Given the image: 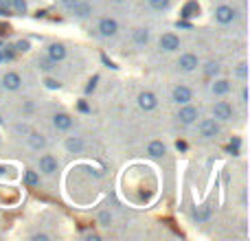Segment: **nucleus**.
<instances>
[{
    "label": "nucleus",
    "instance_id": "7",
    "mask_svg": "<svg viewBox=\"0 0 250 241\" xmlns=\"http://www.w3.org/2000/svg\"><path fill=\"white\" fill-rule=\"evenodd\" d=\"M215 18H217V22H222V24H229V22L235 20V9L229 7V4H222V7H217Z\"/></svg>",
    "mask_w": 250,
    "mask_h": 241
},
{
    "label": "nucleus",
    "instance_id": "22",
    "mask_svg": "<svg viewBox=\"0 0 250 241\" xmlns=\"http://www.w3.org/2000/svg\"><path fill=\"white\" fill-rule=\"evenodd\" d=\"M151 9H156V11H165V9L169 7V0H149Z\"/></svg>",
    "mask_w": 250,
    "mask_h": 241
},
{
    "label": "nucleus",
    "instance_id": "11",
    "mask_svg": "<svg viewBox=\"0 0 250 241\" xmlns=\"http://www.w3.org/2000/svg\"><path fill=\"white\" fill-rule=\"evenodd\" d=\"M20 83H22V79H20V75L18 73H7L2 77V86L7 88V90H18Z\"/></svg>",
    "mask_w": 250,
    "mask_h": 241
},
{
    "label": "nucleus",
    "instance_id": "8",
    "mask_svg": "<svg viewBox=\"0 0 250 241\" xmlns=\"http://www.w3.org/2000/svg\"><path fill=\"white\" fill-rule=\"evenodd\" d=\"M40 171L46 173V176H53V173L57 171V160L48 154L42 156V158H40Z\"/></svg>",
    "mask_w": 250,
    "mask_h": 241
},
{
    "label": "nucleus",
    "instance_id": "35",
    "mask_svg": "<svg viewBox=\"0 0 250 241\" xmlns=\"http://www.w3.org/2000/svg\"><path fill=\"white\" fill-rule=\"evenodd\" d=\"M0 2H9V0H0Z\"/></svg>",
    "mask_w": 250,
    "mask_h": 241
},
{
    "label": "nucleus",
    "instance_id": "1",
    "mask_svg": "<svg viewBox=\"0 0 250 241\" xmlns=\"http://www.w3.org/2000/svg\"><path fill=\"white\" fill-rule=\"evenodd\" d=\"M213 117L217 120H230L233 119V105L226 103V101H220V103L213 105Z\"/></svg>",
    "mask_w": 250,
    "mask_h": 241
},
{
    "label": "nucleus",
    "instance_id": "2",
    "mask_svg": "<svg viewBox=\"0 0 250 241\" xmlns=\"http://www.w3.org/2000/svg\"><path fill=\"white\" fill-rule=\"evenodd\" d=\"M200 134H202L204 138H215L217 134H220V125L215 123V119H204L202 123H200Z\"/></svg>",
    "mask_w": 250,
    "mask_h": 241
},
{
    "label": "nucleus",
    "instance_id": "31",
    "mask_svg": "<svg viewBox=\"0 0 250 241\" xmlns=\"http://www.w3.org/2000/svg\"><path fill=\"white\" fill-rule=\"evenodd\" d=\"M237 75H239V77H246V64L239 66V68H237Z\"/></svg>",
    "mask_w": 250,
    "mask_h": 241
},
{
    "label": "nucleus",
    "instance_id": "29",
    "mask_svg": "<svg viewBox=\"0 0 250 241\" xmlns=\"http://www.w3.org/2000/svg\"><path fill=\"white\" fill-rule=\"evenodd\" d=\"M195 217H198V220H207V217H208V208H204V211L195 213Z\"/></svg>",
    "mask_w": 250,
    "mask_h": 241
},
{
    "label": "nucleus",
    "instance_id": "32",
    "mask_svg": "<svg viewBox=\"0 0 250 241\" xmlns=\"http://www.w3.org/2000/svg\"><path fill=\"white\" fill-rule=\"evenodd\" d=\"M242 101H244V103H248V88H244V90H242Z\"/></svg>",
    "mask_w": 250,
    "mask_h": 241
},
{
    "label": "nucleus",
    "instance_id": "24",
    "mask_svg": "<svg viewBox=\"0 0 250 241\" xmlns=\"http://www.w3.org/2000/svg\"><path fill=\"white\" fill-rule=\"evenodd\" d=\"M99 221H101V226H110V221H112V215H110V213H101Z\"/></svg>",
    "mask_w": 250,
    "mask_h": 241
},
{
    "label": "nucleus",
    "instance_id": "9",
    "mask_svg": "<svg viewBox=\"0 0 250 241\" xmlns=\"http://www.w3.org/2000/svg\"><path fill=\"white\" fill-rule=\"evenodd\" d=\"M178 66H180L185 73H191V70L198 68V57L191 55V53H187V55L180 57V61H178Z\"/></svg>",
    "mask_w": 250,
    "mask_h": 241
},
{
    "label": "nucleus",
    "instance_id": "13",
    "mask_svg": "<svg viewBox=\"0 0 250 241\" xmlns=\"http://www.w3.org/2000/svg\"><path fill=\"white\" fill-rule=\"evenodd\" d=\"M66 57V48L62 46V44H51L48 46V60H53V61H62Z\"/></svg>",
    "mask_w": 250,
    "mask_h": 241
},
{
    "label": "nucleus",
    "instance_id": "23",
    "mask_svg": "<svg viewBox=\"0 0 250 241\" xmlns=\"http://www.w3.org/2000/svg\"><path fill=\"white\" fill-rule=\"evenodd\" d=\"M195 9H198V4H195V2H189V4L185 7V13H182V16H185V18H191V16H193L191 11H195Z\"/></svg>",
    "mask_w": 250,
    "mask_h": 241
},
{
    "label": "nucleus",
    "instance_id": "25",
    "mask_svg": "<svg viewBox=\"0 0 250 241\" xmlns=\"http://www.w3.org/2000/svg\"><path fill=\"white\" fill-rule=\"evenodd\" d=\"M53 64H55L53 60H42V61H40V68H42V70H51Z\"/></svg>",
    "mask_w": 250,
    "mask_h": 241
},
{
    "label": "nucleus",
    "instance_id": "3",
    "mask_svg": "<svg viewBox=\"0 0 250 241\" xmlns=\"http://www.w3.org/2000/svg\"><path fill=\"white\" fill-rule=\"evenodd\" d=\"M119 31V24L117 20H112V18H104V20L99 22V33L104 35V38H114Z\"/></svg>",
    "mask_w": 250,
    "mask_h": 241
},
{
    "label": "nucleus",
    "instance_id": "28",
    "mask_svg": "<svg viewBox=\"0 0 250 241\" xmlns=\"http://www.w3.org/2000/svg\"><path fill=\"white\" fill-rule=\"evenodd\" d=\"M46 86L51 88V90H55V88H60V81H55V79H46Z\"/></svg>",
    "mask_w": 250,
    "mask_h": 241
},
{
    "label": "nucleus",
    "instance_id": "21",
    "mask_svg": "<svg viewBox=\"0 0 250 241\" xmlns=\"http://www.w3.org/2000/svg\"><path fill=\"white\" fill-rule=\"evenodd\" d=\"M217 73H220V66H217V61H208V64L204 66V75H207V77H215Z\"/></svg>",
    "mask_w": 250,
    "mask_h": 241
},
{
    "label": "nucleus",
    "instance_id": "10",
    "mask_svg": "<svg viewBox=\"0 0 250 241\" xmlns=\"http://www.w3.org/2000/svg\"><path fill=\"white\" fill-rule=\"evenodd\" d=\"M173 101H176V103H189L191 101V90L187 86H176L173 88Z\"/></svg>",
    "mask_w": 250,
    "mask_h": 241
},
{
    "label": "nucleus",
    "instance_id": "17",
    "mask_svg": "<svg viewBox=\"0 0 250 241\" xmlns=\"http://www.w3.org/2000/svg\"><path fill=\"white\" fill-rule=\"evenodd\" d=\"M229 90H230V83L226 81V79H220V81L213 83V92H215V95H226Z\"/></svg>",
    "mask_w": 250,
    "mask_h": 241
},
{
    "label": "nucleus",
    "instance_id": "18",
    "mask_svg": "<svg viewBox=\"0 0 250 241\" xmlns=\"http://www.w3.org/2000/svg\"><path fill=\"white\" fill-rule=\"evenodd\" d=\"M90 11H92L90 4H88V2H82V0H79V4L73 9V13H77L79 18H88V16H90Z\"/></svg>",
    "mask_w": 250,
    "mask_h": 241
},
{
    "label": "nucleus",
    "instance_id": "16",
    "mask_svg": "<svg viewBox=\"0 0 250 241\" xmlns=\"http://www.w3.org/2000/svg\"><path fill=\"white\" fill-rule=\"evenodd\" d=\"M134 42H136L138 46H145V44L149 42V31L147 29H136L134 31Z\"/></svg>",
    "mask_w": 250,
    "mask_h": 241
},
{
    "label": "nucleus",
    "instance_id": "36",
    "mask_svg": "<svg viewBox=\"0 0 250 241\" xmlns=\"http://www.w3.org/2000/svg\"><path fill=\"white\" fill-rule=\"evenodd\" d=\"M0 120H2V119H0Z\"/></svg>",
    "mask_w": 250,
    "mask_h": 241
},
{
    "label": "nucleus",
    "instance_id": "20",
    "mask_svg": "<svg viewBox=\"0 0 250 241\" xmlns=\"http://www.w3.org/2000/svg\"><path fill=\"white\" fill-rule=\"evenodd\" d=\"M29 141H31V147H33V149H42V147L46 145V141H44L40 134H35V132L29 136Z\"/></svg>",
    "mask_w": 250,
    "mask_h": 241
},
{
    "label": "nucleus",
    "instance_id": "6",
    "mask_svg": "<svg viewBox=\"0 0 250 241\" xmlns=\"http://www.w3.org/2000/svg\"><path fill=\"white\" fill-rule=\"evenodd\" d=\"M138 105H141L145 112H149V110H154L156 105H158V99H156L154 92H141V95H138Z\"/></svg>",
    "mask_w": 250,
    "mask_h": 241
},
{
    "label": "nucleus",
    "instance_id": "5",
    "mask_svg": "<svg viewBox=\"0 0 250 241\" xmlns=\"http://www.w3.org/2000/svg\"><path fill=\"white\" fill-rule=\"evenodd\" d=\"M178 120H180L182 125H191V123H195V120H198V110L185 103V108H182L180 112H178Z\"/></svg>",
    "mask_w": 250,
    "mask_h": 241
},
{
    "label": "nucleus",
    "instance_id": "19",
    "mask_svg": "<svg viewBox=\"0 0 250 241\" xmlns=\"http://www.w3.org/2000/svg\"><path fill=\"white\" fill-rule=\"evenodd\" d=\"M24 182L29 186H38L40 184V173L38 171H31V169H29V171L24 173Z\"/></svg>",
    "mask_w": 250,
    "mask_h": 241
},
{
    "label": "nucleus",
    "instance_id": "15",
    "mask_svg": "<svg viewBox=\"0 0 250 241\" xmlns=\"http://www.w3.org/2000/svg\"><path fill=\"white\" fill-rule=\"evenodd\" d=\"M147 154H149L151 158H160V156L165 154V145L160 141H151L149 145H147Z\"/></svg>",
    "mask_w": 250,
    "mask_h": 241
},
{
    "label": "nucleus",
    "instance_id": "12",
    "mask_svg": "<svg viewBox=\"0 0 250 241\" xmlns=\"http://www.w3.org/2000/svg\"><path fill=\"white\" fill-rule=\"evenodd\" d=\"M53 125H55L57 129H62V132H66V129L73 127V119H70L68 114H55V117H53Z\"/></svg>",
    "mask_w": 250,
    "mask_h": 241
},
{
    "label": "nucleus",
    "instance_id": "33",
    "mask_svg": "<svg viewBox=\"0 0 250 241\" xmlns=\"http://www.w3.org/2000/svg\"><path fill=\"white\" fill-rule=\"evenodd\" d=\"M35 241H46L48 237H46V235H35V237H33Z\"/></svg>",
    "mask_w": 250,
    "mask_h": 241
},
{
    "label": "nucleus",
    "instance_id": "4",
    "mask_svg": "<svg viewBox=\"0 0 250 241\" xmlns=\"http://www.w3.org/2000/svg\"><path fill=\"white\" fill-rule=\"evenodd\" d=\"M160 48H163V51H167V53L178 51V48H180V40H178V35L165 33L163 38H160Z\"/></svg>",
    "mask_w": 250,
    "mask_h": 241
},
{
    "label": "nucleus",
    "instance_id": "34",
    "mask_svg": "<svg viewBox=\"0 0 250 241\" xmlns=\"http://www.w3.org/2000/svg\"><path fill=\"white\" fill-rule=\"evenodd\" d=\"M0 61H2V53H0Z\"/></svg>",
    "mask_w": 250,
    "mask_h": 241
},
{
    "label": "nucleus",
    "instance_id": "27",
    "mask_svg": "<svg viewBox=\"0 0 250 241\" xmlns=\"http://www.w3.org/2000/svg\"><path fill=\"white\" fill-rule=\"evenodd\" d=\"M62 4H64L66 9H70V11H73V9L79 4V0H62Z\"/></svg>",
    "mask_w": 250,
    "mask_h": 241
},
{
    "label": "nucleus",
    "instance_id": "14",
    "mask_svg": "<svg viewBox=\"0 0 250 241\" xmlns=\"http://www.w3.org/2000/svg\"><path fill=\"white\" fill-rule=\"evenodd\" d=\"M66 149H68L70 154H82V149H83V141H82L79 136L68 138V141H66Z\"/></svg>",
    "mask_w": 250,
    "mask_h": 241
},
{
    "label": "nucleus",
    "instance_id": "26",
    "mask_svg": "<svg viewBox=\"0 0 250 241\" xmlns=\"http://www.w3.org/2000/svg\"><path fill=\"white\" fill-rule=\"evenodd\" d=\"M13 7H16L18 11H22V13L26 11V2H24V0H13Z\"/></svg>",
    "mask_w": 250,
    "mask_h": 241
},
{
    "label": "nucleus",
    "instance_id": "30",
    "mask_svg": "<svg viewBox=\"0 0 250 241\" xmlns=\"http://www.w3.org/2000/svg\"><path fill=\"white\" fill-rule=\"evenodd\" d=\"M29 48V42H18L16 44V51H26Z\"/></svg>",
    "mask_w": 250,
    "mask_h": 241
}]
</instances>
